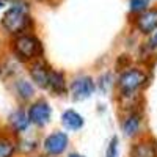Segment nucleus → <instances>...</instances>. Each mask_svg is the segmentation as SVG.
<instances>
[{"instance_id":"nucleus-1","label":"nucleus","mask_w":157,"mask_h":157,"mask_svg":"<svg viewBox=\"0 0 157 157\" xmlns=\"http://www.w3.org/2000/svg\"><path fill=\"white\" fill-rule=\"evenodd\" d=\"M32 25V19L29 14V5L25 2L13 3L2 17V27L10 35H22Z\"/></svg>"},{"instance_id":"nucleus-2","label":"nucleus","mask_w":157,"mask_h":157,"mask_svg":"<svg viewBox=\"0 0 157 157\" xmlns=\"http://www.w3.org/2000/svg\"><path fill=\"white\" fill-rule=\"evenodd\" d=\"M11 49H13V54L19 61H30L33 58H39L38 55L43 52L41 43L39 39L33 35L29 33H22L17 35L11 43Z\"/></svg>"},{"instance_id":"nucleus-3","label":"nucleus","mask_w":157,"mask_h":157,"mask_svg":"<svg viewBox=\"0 0 157 157\" xmlns=\"http://www.w3.org/2000/svg\"><path fill=\"white\" fill-rule=\"evenodd\" d=\"M148 82V75L145 71L138 68H127L126 71L121 72L118 78V86L121 90V94H129V93H137V91L145 86Z\"/></svg>"},{"instance_id":"nucleus-4","label":"nucleus","mask_w":157,"mask_h":157,"mask_svg":"<svg viewBox=\"0 0 157 157\" xmlns=\"http://www.w3.org/2000/svg\"><path fill=\"white\" fill-rule=\"evenodd\" d=\"M69 91H71V96L74 101H85L94 94L96 83L90 75H78L72 80Z\"/></svg>"},{"instance_id":"nucleus-5","label":"nucleus","mask_w":157,"mask_h":157,"mask_svg":"<svg viewBox=\"0 0 157 157\" xmlns=\"http://www.w3.org/2000/svg\"><path fill=\"white\" fill-rule=\"evenodd\" d=\"M27 116H29L30 124H35L38 127H44L46 124H49L50 118H52V109L47 104V101L38 99L29 107Z\"/></svg>"},{"instance_id":"nucleus-6","label":"nucleus","mask_w":157,"mask_h":157,"mask_svg":"<svg viewBox=\"0 0 157 157\" xmlns=\"http://www.w3.org/2000/svg\"><path fill=\"white\" fill-rule=\"evenodd\" d=\"M69 145V138L64 132H54L46 137L44 143H43V148H44V152L50 157H57L60 154H63L66 151Z\"/></svg>"},{"instance_id":"nucleus-7","label":"nucleus","mask_w":157,"mask_h":157,"mask_svg":"<svg viewBox=\"0 0 157 157\" xmlns=\"http://www.w3.org/2000/svg\"><path fill=\"white\" fill-rule=\"evenodd\" d=\"M50 69L52 68L49 66V64L43 58H38L30 66V77H32V80L39 88H47V78H49Z\"/></svg>"},{"instance_id":"nucleus-8","label":"nucleus","mask_w":157,"mask_h":157,"mask_svg":"<svg viewBox=\"0 0 157 157\" xmlns=\"http://www.w3.org/2000/svg\"><path fill=\"white\" fill-rule=\"evenodd\" d=\"M137 29L143 35H151L157 29V8H148L137 17Z\"/></svg>"},{"instance_id":"nucleus-9","label":"nucleus","mask_w":157,"mask_h":157,"mask_svg":"<svg viewBox=\"0 0 157 157\" xmlns=\"http://www.w3.org/2000/svg\"><path fill=\"white\" fill-rule=\"evenodd\" d=\"M130 157H157V143L151 138H143L130 148Z\"/></svg>"},{"instance_id":"nucleus-10","label":"nucleus","mask_w":157,"mask_h":157,"mask_svg":"<svg viewBox=\"0 0 157 157\" xmlns=\"http://www.w3.org/2000/svg\"><path fill=\"white\" fill-rule=\"evenodd\" d=\"M8 123H10V127L14 130V134H25L30 127V121H29V116L22 109H17L14 110L10 118H8Z\"/></svg>"},{"instance_id":"nucleus-11","label":"nucleus","mask_w":157,"mask_h":157,"mask_svg":"<svg viewBox=\"0 0 157 157\" xmlns=\"http://www.w3.org/2000/svg\"><path fill=\"white\" fill-rule=\"evenodd\" d=\"M141 113L138 112H130L126 118H124V121H123V132L126 137H135L138 135L140 132V129H141Z\"/></svg>"},{"instance_id":"nucleus-12","label":"nucleus","mask_w":157,"mask_h":157,"mask_svg":"<svg viewBox=\"0 0 157 157\" xmlns=\"http://www.w3.org/2000/svg\"><path fill=\"white\" fill-rule=\"evenodd\" d=\"M61 123H63L64 127L69 129V130H80V129L83 127V124H85L83 116L78 113V112L72 110V109L63 112V115H61Z\"/></svg>"},{"instance_id":"nucleus-13","label":"nucleus","mask_w":157,"mask_h":157,"mask_svg":"<svg viewBox=\"0 0 157 157\" xmlns=\"http://www.w3.org/2000/svg\"><path fill=\"white\" fill-rule=\"evenodd\" d=\"M47 90H50L55 94H63L66 91V82H64V74L55 69H50L47 78Z\"/></svg>"},{"instance_id":"nucleus-14","label":"nucleus","mask_w":157,"mask_h":157,"mask_svg":"<svg viewBox=\"0 0 157 157\" xmlns=\"http://www.w3.org/2000/svg\"><path fill=\"white\" fill-rule=\"evenodd\" d=\"M14 90H16V93L19 94V98L24 99V101L32 99L33 94H35L33 85H32L29 80H25V78H19V80L14 83Z\"/></svg>"},{"instance_id":"nucleus-15","label":"nucleus","mask_w":157,"mask_h":157,"mask_svg":"<svg viewBox=\"0 0 157 157\" xmlns=\"http://www.w3.org/2000/svg\"><path fill=\"white\" fill-rule=\"evenodd\" d=\"M17 146L16 141L8 135H0V157H13Z\"/></svg>"},{"instance_id":"nucleus-16","label":"nucleus","mask_w":157,"mask_h":157,"mask_svg":"<svg viewBox=\"0 0 157 157\" xmlns=\"http://www.w3.org/2000/svg\"><path fill=\"white\" fill-rule=\"evenodd\" d=\"M151 5V0H130V11L132 13H143Z\"/></svg>"},{"instance_id":"nucleus-17","label":"nucleus","mask_w":157,"mask_h":157,"mask_svg":"<svg viewBox=\"0 0 157 157\" xmlns=\"http://www.w3.org/2000/svg\"><path fill=\"white\" fill-rule=\"evenodd\" d=\"M118 155H120V141H118V137H113L109 143L105 157H118Z\"/></svg>"},{"instance_id":"nucleus-18","label":"nucleus","mask_w":157,"mask_h":157,"mask_svg":"<svg viewBox=\"0 0 157 157\" xmlns=\"http://www.w3.org/2000/svg\"><path fill=\"white\" fill-rule=\"evenodd\" d=\"M36 140H21L19 141V145H16L19 148L21 152H32L35 148H36Z\"/></svg>"},{"instance_id":"nucleus-19","label":"nucleus","mask_w":157,"mask_h":157,"mask_svg":"<svg viewBox=\"0 0 157 157\" xmlns=\"http://www.w3.org/2000/svg\"><path fill=\"white\" fill-rule=\"evenodd\" d=\"M112 80H113V78H112V74L110 72H107V74H104L101 78H99V88L104 91V93H107V91L112 88Z\"/></svg>"},{"instance_id":"nucleus-20","label":"nucleus","mask_w":157,"mask_h":157,"mask_svg":"<svg viewBox=\"0 0 157 157\" xmlns=\"http://www.w3.org/2000/svg\"><path fill=\"white\" fill-rule=\"evenodd\" d=\"M149 47L151 49H157V29L152 32V35L149 38Z\"/></svg>"},{"instance_id":"nucleus-21","label":"nucleus","mask_w":157,"mask_h":157,"mask_svg":"<svg viewBox=\"0 0 157 157\" xmlns=\"http://www.w3.org/2000/svg\"><path fill=\"white\" fill-rule=\"evenodd\" d=\"M69 157H83V155H82V154H77V152H74V154H71Z\"/></svg>"},{"instance_id":"nucleus-22","label":"nucleus","mask_w":157,"mask_h":157,"mask_svg":"<svg viewBox=\"0 0 157 157\" xmlns=\"http://www.w3.org/2000/svg\"><path fill=\"white\" fill-rule=\"evenodd\" d=\"M2 6H3V2H2V0H0V10H2Z\"/></svg>"},{"instance_id":"nucleus-23","label":"nucleus","mask_w":157,"mask_h":157,"mask_svg":"<svg viewBox=\"0 0 157 157\" xmlns=\"http://www.w3.org/2000/svg\"><path fill=\"white\" fill-rule=\"evenodd\" d=\"M41 157H46V155H41Z\"/></svg>"}]
</instances>
